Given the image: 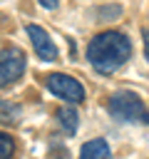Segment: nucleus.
<instances>
[{
    "instance_id": "nucleus-6",
    "label": "nucleus",
    "mask_w": 149,
    "mask_h": 159,
    "mask_svg": "<svg viewBox=\"0 0 149 159\" xmlns=\"http://www.w3.org/2000/svg\"><path fill=\"white\" fill-rule=\"evenodd\" d=\"M79 159H112L109 144L104 139H89V142H84V147L79 152Z\"/></svg>"
},
{
    "instance_id": "nucleus-11",
    "label": "nucleus",
    "mask_w": 149,
    "mask_h": 159,
    "mask_svg": "<svg viewBox=\"0 0 149 159\" xmlns=\"http://www.w3.org/2000/svg\"><path fill=\"white\" fill-rule=\"evenodd\" d=\"M144 55L149 60V30H144Z\"/></svg>"
},
{
    "instance_id": "nucleus-7",
    "label": "nucleus",
    "mask_w": 149,
    "mask_h": 159,
    "mask_svg": "<svg viewBox=\"0 0 149 159\" xmlns=\"http://www.w3.org/2000/svg\"><path fill=\"white\" fill-rule=\"evenodd\" d=\"M57 119H60V124H62V129L65 132H70V134H74L77 132V122H79V117H77V109L74 107H60L57 109Z\"/></svg>"
},
{
    "instance_id": "nucleus-4",
    "label": "nucleus",
    "mask_w": 149,
    "mask_h": 159,
    "mask_svg": "<svg viewBox=\"0 0 149 159\" xmlns=\"http://www.w3.org/2000/svg\"><path fill=\"white\" fill-rule=\"evenodd\" d=\"M25 72V55L17 47H10L0 55V87L17 82Z\"/></svg>"
},
{
    "instance_id": "nucleus-9",
    "label": "nucleus",
    "mask_w": 149,
    "mask_h": 159,
    "mask_svg": "<svg viewBox=\"0 0 149 159\" xmlns=\"http://www.w3.org/2000/svg\"><path fill=\"white\" fill-rule=\"evenodd\" d=\"M15 152V139L5 132H0V159H10Z\"/></svg>"
},
{
    "instance_id": "nucleus-1",
    "label": "nucleus",
    "mask_w": 149,
    "mask_h": 159,
    "mask_svg": "<svg viewBox=\"0 0 149 159\" xmlns=\"http://www.w3.org/2000/svg\"><path fill=\"white\" fill-rule=\"evenodd\" d=\"M129 57H132V42L119 30H104L94 35L87 45V60L102 75L117 72L124 62H129Z\"/></svg>"
},
{
    "instance_id": "nucleus-2",
    "label": "nucleus",
    "mask_w": 149,
    "mask_h": 159,
    "mask_svg": "<svg viewBox=\"0 0 149 159\" xmlns=\"http://www.w3.org/2000/svg\"><path fill=\"white\" fill-rule=\"evenodd\" d=\"M107 109L114 119L129 122V124H147V114H149L147 107H144V99L137 92H129V89L114 92L107 99Z\"/></svg>"
},
{
    "instance_id": "nucleus-5",
    "label": "nucleus",
    "mask_w": 149,
    "mask_h": 159,
    "mask_svg": "<svg viewBox=\"0 0 149 159\" xmlns=\"http://www.w3.org/2000/svg\"><path fill=\"white\" fill-rule=\"evenodd\" d=\"M25 30H27V35H30V42H32L37 57L45 60V62H55V60H57V45L52 42V37H50L42 27H37V25H27Z\"/></svg>"
},
{
    "instance_id": "nucleus-3",
    "label": "nucleus",
    "mask_w": 149,
    "mask_h": 159,
    "mask_svg": "<svg viewBox=\"0 0 149 159\" xmlns=\"http://www.w3.org/2000/svg\"><path fill=\"white\" fill-rule=\"evenodd\" d=\"M45 87L52 92V94H57L60 99H65V102H82L84 99V87L74 80V77H70V75H62V72H52V75H47V80H45Z\"/></svg>"
},
{
    "instance_id": "nucleus-10",
    "label": "nucleus",
    "mask_w": 149,
    "mask_h": 159,
    "mask_svg": "<svg viewBox=\"0 0 149 159\" xmlns=\"http://www.w3.org/2000/svg\"><path fill=\"white\" fill-rule=\"evenodd\" d=\"M40 5L47 7V10H55V7H57V0H40Z\"/></svg>"
},
{
    "instance_id": "nucleus-8",
    "label": "nucleus",
    "mask_w": 149,
    "mask_h": 159,
    "mask_svg": "<svg viewBox=\"0 0 149 159\" xmlns=\"http://www.w3.org/2000/svg\"><path fill=\"white\" fill-rule=\"evenodd\" d=\"M20 107L15 102H7V99H0V124H17L20 122Z\"/></svg>"
}]
</instances>
